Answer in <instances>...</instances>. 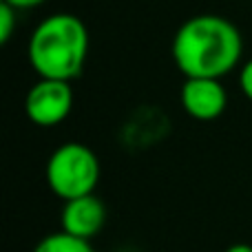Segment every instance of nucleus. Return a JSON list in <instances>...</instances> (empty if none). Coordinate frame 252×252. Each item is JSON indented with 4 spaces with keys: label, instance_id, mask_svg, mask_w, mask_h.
<instances>
[{
    "label": "nucleus",
    "instance_id": "9d476101",
    "mask_svg": "<svg viewBox=\"0 0 252 252\" xmlns=\"http://www.w3.org/2000/svg\"><path fill=\"white\" fill-rule=\"evenodd\" d=\"M2 2H9L11 7H16L18 11H20V9H33V7H40V4H44L47 0H2Z\"/></svg>",
    "mask_w": 252,
    "mask_h": 252
},
{
    "label": "nucleus",
    "instance_id": "1a4fd4ad",
    "mask_svg": "<svg viewBox=\"0 0 252 252\" xmlns=\"http://www.w3.org/2000/svg\"><path fill=\"white\" fill-rule=\"evenodd\" d=\"M239 89H241V93L252 102V58L241 66V71H239Z\"/></svg>",
    "mask_w": 252,
    "mask_h": 252
},
{
    "label": "nucleus",
    "instance_id": "f257e3e1",
    "mask_svg": "<svg viewBox=\"0 0 252 252\" xmlns=\"http://www.w3.org/2000/svg\"><path fill=\"white\" fill-rule=\"evenodd\" d=\"M170 51L177 69L186 78L221 80L239 66L244 38L228 18L201 13L179 27Z\"/></svg>",
    "mask_w": 252,
    "mask_h": 252
},
{
    "label": "nucleus",
    "instance_id": "9b49d317",
    "mask_svg": "<svg viewBox=\"0 0 252 252\" xmlns=\"http://www.w3.org/2000/svg\"><path fill=\"white\" fill-rule=\"evenodd\" d=\"M223 252H252V246H248V244H235V246H230V248H226Z\"/></svg>",
    "mask_w": 252,
    "mask_h": 252
},
{
    "label": "nucleus",
    "instance_id": "423d86ee",
    "mask_svg": "<svg viewBox=\"0 0 252 252\" xmlns=\"http://www.w3.org/2000/svg\"><path fill=\"white\" fill-rule=\"evenodd\" d=\"M60 223L64 232L91 241L106 223V206L100 197H95V192L64 201Z\"/></svg>",
    "mask_w": 252,
    "mask_h": 252
},
{
    "label": "nucleus",
    "instance_id": "f03ea898",
    "mask_svg": "<svg viewBox=\"0 0 252 252\" xmlns=\"http://www.w3.org/2000/svg\"><path fill=\"white\" fill-rule=\"evenodd\" d=\"M27 56L40 78L71 82L89 58V31L73 13H53L33 29Z\"/></svg>",
    "mask_w": 252,
    "mask_h": 252
},
{
    "label": "nucleus",
    "instance_id": "7ed1b4c3",
    "mask_svg": "<svg viewBox=\"0 0 252 252\" xmlns=\"http://www.w3.org/2000/svg\"><path fill=\"white\" fill-rule=\"evenodd\" d=\"M44 175L53 195L71 201L93 195L100 182V161L87 144L66 142L51 153Z\"/></svg>",
    "mask_w": 252,
    "mask_h": 252
},
{
    "label": "nucleus",
    "instance_id": "0eeeda50",
    "mask_svg": "<svg viewBox=\"0 0 252 252\" xmlns=\"http://www.w3.org/2000/svg\"><path fill=\"white\" fill-rule=\"evenodd\" d=\"M33 252H95V248L91 246V241L73 237L69 232L60 230V232H51V235L42 237L35 244Z\"/></svg>",
    "mask_w": 252,
    "mask_h": 252
},
{
    "label": "nucleus",
    "instance_id": "6e6552de",
    "mask_svg": "<svg viewBox=\"0 0 252 252\" xmlns=\"http://www.w3.org/2000/svg\"><path fill=\"white\" fill-rule=\"evenodd\" d=\"M18 27V9L9 2H0V44H7L11 40L13 31Z\"/></svg>",
    "mask_w": 252,
    "mask_h": 252
},
{
    "label": "nucleus",
    "instance_id": "20e7f679",
    "mask_svg": "<svg viewBox=\"0 0 252 252\" xmlns=\"http://www.w3.org/2000/svg\"><path fill=\"white\" fill-rule=\"evenodd\" d=\"M71 109H73V89L71 82H62V80L40 78L29 89L25 100L27 118L42 128L62 124L69 118Z\"/></svg>",
    "mask_w": 252,
    "mask_h": 252
},
{
    "label": "nucleus",
    "instance_id": "39448f33",
    "mask_svg": "<svg viewBox=\"0 0 252 252\" xmlns=\"http://www.w3.org/2000/svg\"><path fill=\"white\" fill-rule=\"evenodd\" d=\"M179 97L184 111L199 122H213L228 106L226 89L215 78H186Z\"/></svg>",
    "mask_w": 252,
    "mask_h": 252
}]
</instances>
